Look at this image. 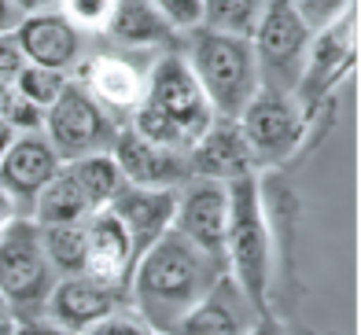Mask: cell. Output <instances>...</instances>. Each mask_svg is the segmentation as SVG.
Returning <instances> with one entry per match:
<instances>
[{"instance_id": "6da1fadb", "label": "cell", "mask_w": 361, "mask_h": 335, "mask_svg": "<svg viewBox=\"0 0 361 335\" xmlns=\"http://www.w3.org/2000/svg\"><path fill=\"white\" fill-rule=\"evenodd\" d=\"M221 273H228L221 258L170 229L137 255L126 280V306H133L159 335H166L214 288Z\"/></svg>"}, {"instance_id": "7a4b0ae2", "label": "cell", "mask_w": 361, "mask_h": 335, "mask_svg": "<svg viewBox=\"0 0 361 335\" xmlns=\"http://www.w3.org/2000/svg\"><path fill=\"white\" fill-rule=\"evenodd\" d=\"M210 118H214V107L203 96L185 56L159 52L144 78V92H140L137 111L129 114V126L144 133L147 140L185 155L192 140L210 126Z\"/></svg>"}, {"instance_id": "3957f363", "label": "cell", "mask_w": 361, "mask_h": 335, "mask_svg": "<svg viewBox=\"0 0 361 335\" xmlns=\"http://www.w3.org/2000/svg\"><path fill=\"white\" fill-rule=\"evenodd\" d=\"M225 269L251 298V306L269 313L273 288V236L258 173L228 184V225H225Z\"/></svg>"}, {"instance_id": "277c9868", "label": "cell", "mask_w": 361, "mask_h": 335, "mask_svg": "<svg viewBox=\"0 0 361 335\" xmlns=\"http://www.w3.org/2000/svg\"><path fill=\"white\" fill-rule=\"evenodd\" d=\"M180 56L192 66L203 96L210 99V107L221 118H240L247 99L262 89L251 37L195 26V30H188V41H185V52Z\"/></svg>"}, {"instance_id": "5b68a950", "label": "cell", "mask_w": 361, "mask_h": 335, "mask_svg": "<svg viewBox=\"0 0 361 335\" xmlns=\"http://www.w3.org/2000/svg\"><path fill=\"white\" fill-rule=\"evenodd\" d=\"M122 173L114 166L111 152H96L85 159H67L59 162L56 177L41 188L34 199V217L37 225H59V221H85L96 210H104L114 192L122 188Z\"/></svg>"}, {"instance_id": "8992f818", "label": "cell", "mask_w": 361, "mask_h": 335, "mask_svg": "<svg viewBox=\"0 0 361 335\" xmlns=\"http://www.w3.org/2000/svg\"><path fill=\"white\" fill-rule=\"evenodd\" d=\"M56 280L59 276L41 243V225L30 214H19L0 232V291H4L15 321L41 317Z\"/></svg>"}, {"instance_id": "52a82bcc", "label": "cell", "mask_w": 361, "mask_h": 335, "mask_svg": "<svg viewBox=\"0 0 361 335\" xmlns=\"http://www.w3.org/2000/svg\"><path fill=\"white\" fill-rule=\"evenodd\" d=\"M310 37H314V30L306 26V19L295 11L291 0H269L262 19L251 30L262 89L295 92L306 52H310Z\"/></svg>"}, {"instance_id": "ba28073f", "label": "cell", "mask_w": 361, "mask_h": 335, "mask_svg": "<svg viewBox=\"0 0 361 335\" xmlns=\"http://www.w3.org/2000/svg\"><path fill=\"white\" fill-rule=\"evenodd\" d=\"M41 133L59 152V159L67 162V159H85L96 152H107L114 133H118V122L111 118V111L96 104L92 92L81 81L71 78L67 89L44 107Z\"/></svg>"}, {"instance_id": "9c48e42d", "label": "cell", "mask_w": 361, "mask_h": 335, "mask_svg": "<svg viewBox=\"0 0 361 335\" xmlns=\"http://www.w3.org/2000/svg\"><path fill=\"white\" fill-rule=\"evenodd\" d=\"M236 122L251 144L258 170L295 159V152L306 144V133H310L306 111L295 104L291 92H276V89H258Z\"/></svg>"}, {"instance_id": "30bf717a", "label": "cell", "mask_w": 361, "mask_h": 335, "mask_svg": "<svg viewBox=\"0 0 361 335\" xmlns=\"http://www.w3.org/2000/svg\"><path fill=\"white\" fill-rule=\"evenodd\" d=\"M354 52H357V15H354V8L343 11L339 19H332L328 26L314 30L299 85L291 92L295 104L306 111V118H314V111L336 92L343 74L354 66Z\"/></svg>"}, {"instance_id": "8fae6325", "label": "cell", "mask_w": 361, "mask_h": 335, "mask_svg": "<svg viewBox=\"0 0 361 335\" xmlns=\"http://www.w3.org/2000/svg\"><path fill=\"white\" fill-rule=\"evenodd\" d=\"M225 225H228V184L207 177H185L177 184L173 232H180L207 255L225 262Z\"/></svg>"}, {"instance_id": "7c38bea8", "label": "cell", "mask_w": 361, "mask_h": 335, "mask_svg": "<svg viewBox=\"0 0 361 335\" xmlns=\"http://www.w3.org/2000/svg\"><path fill=\"white\" fill-rule=\"evenodd\" d=\"M185 162H188V177H207V181H221V184L258 173V162L251 155V144L243 137L240 122L221 118V114H214L210 126L192 140V147L185 152Z\"/></svg>"}, {"instance_id": "4fadbf2b", "label": "cell", "mask_w": 361, "mask_h": 335, "mask_svg": "<svg viewBox=\"0 0 361 335\" xmlns=\"http://www.w3.org/2000/svg\"><path fill=\"white\" fill-rule=\"evenodd\" d=\"M126 303V291L114 288V284L89 276V273H74V276H59L48 291L44 313L52 324H59L63 331L81 335L89 324H96L104 313L118 310Z\"/></svg>"}, {"instance_id": "5bb4252c", "label": "cell", "mask_w": 361, "mask_h": 335, "mask_svg": "<svg viewBox=\"0 0 361 335\" xmlns=\"http://www.w3.org/2000/svg\"><path fill=\"white\" fill-rule=\"evenodd\" d=\"M111 159L118 166L126 184H144V188H177L188 177V162L180 152H170L155 140H147L133 126H118L111 140Z\"/></svg>"}, {"instance_id": "9a60e30c", "label": "cell", "mask_w": 361, "mask_h": 335, "mask_svg": "<svg viewBox=\"0 0 361 335\" xmlns=\"http://www.w3.org/2000/svg\"><path fill=\"white\" fill-rule=\"evenodd\" d=\"M59 152L48 137L37 133H15V140L8 144L4 159H0V188H4L23 214L34 210V199L41 195V188L56 177L59 170Z\"/></svg>"}, {"instance_id": "2e32d148", "label": "cell", "mask_w": 361, "mask_h": 335, "mask_svg": "<svg viewBox=\"0 0 361 335\" xmlns=\"http://www.w3.org/2000/svg\"><path fill=\"white\" fill-rule=\"evenodd\" d=\"M258 317L262 313L251 306V298L240 291V284L228 273H221L214 288L180 317L166 335H251Z\"/></svg>"}, {"instance_id": "e0dca14e", "label": "cell", "mask_w": 361, "mask_h": 335, "mask_svg": "<svg viewBox=\"0 0 361 335\" xmlns=\"http://www.w3.org/2000/svg\"><path fill=\"white\" fill-rule=\"evenodd\" d=\"M74 71H78L74 81H81V85L92 92L96 104H100L104 111H111L114 122L126 126L129 114H133L137 104H140L147 71H140L133 59H126V56H118V52L89 56V59H81Z\"/></svg>"}, {"instance_id": "ac0fdd59", "label": "cell", "mask_w": 361, "mask_h": 335, "mask_svg": "<svg viewBox=\"0 0 361 335\" xmlns=\"http://www.w3.org/2000/svg\"><path fill=\"white\" fill-rule=\"evenodd\" d=\"M15 41H19L26 63L52 66L63 74H71L85 59V33L74 30L59 11L23 15V23L15 26Z\"/></svg>"}, {"instance_id": "d6986e66", "label": "cell", "mask_w": 361, "mask_h": 335, "mask_svg": "<svg viewBox=\"0 0 361 335\" xmlns=\"http://www.w3.org/2000/svg\"><path fill=\"white\" fill-rule=\"evenodd\" d=\"M173 203H177V188H144V184H122L107 210L122 221L133 255L152 247L162 232L173 229Z\"/></svg>"}, {"instance_id": "ffe728a7", "label": "cell", "mask_w": 361, "mask_h": 335, "mask_svg": "<svg viewBox=\"0 0 361 335\" xmlns=\"http://www.w3.org/2000/svg\"><path fill=\"white\" fill-rule=\"evenodd\" d=\"M133 262H137L133 243H129L122 221L107 207L96 210L92 217H85V273L89 276H100V280L126 291Z\"/></svg>"}, {"instance_id": "44dd1931", "label": "cell", "mask_w": 361, "mask_h": 335, "mask_svg": "<svg viewBox=\"0 0 361 335\" xmlns=\"http://www.w3.org/2000/svg\"><path fill=\"white\" fill-rule=\"evenodd\" d=\"M104 37H111L122 52H159L177 37V30L162 19L152 0H114Z\"/></svg>"}, {"instance_id": "7402d4cb", "label": "cell", "mask_w": 361, "mask_h": 335, "mask_svg": "<svg viewBox=\"0 0 361 335\" xmlns=\"http://www.w3.org/2000/svg\"><path fill=\"white\" fill-rule=\"evenodd\" d=\"M41 243H44V255L52 262L56 276L85 273V221L41 225Z\"/></svg>"}, {"instance_id": "603a6c76", "label": "cell", "mask_w": 361, "mask_h": 335, "mask_svg": "<svg viewBox=\"0 0 361 335\" xmlns=\"http://www.w3.org/2000/svg\"><path fill=\"white\" fill-rule=\"evenodd\" d=\"M266 4L269 0H203L200 26L218 30V33H236V37H251V30L262 19Z\"/></svg>"}, {"instance_id": "cb8c5ba5", "label": "cell", "mask_w": 361, "mask_h": 335, "mask_svg": "<svg viewBox=\"0 0 361 335\" xmlns=\"http://www.w3.org/2000/svg\"><path fill=\"white\" fill-rule=\"evenodd\" d=\"M67 81H71V74H63V71H52V66H37V63H26L23 71H19V78L11 81V89H15V92H23L30 104H37V107L44 111L63 89H67Z\"/></svg>"}, {"instance_id": "d4e9b609", "label": "cell", "mask_w": 361, "mask_h": 335, "mask_svg": "<svg viewBox=\"0 0 361 335\" xmlns=\"http://www.w3.org/2000/svg\"><path fill=\"white\" fill-rule=\"evenodd\" d=\"M56 11L74 30H81L85 37H92V33H104L107 30V19H111V11H114V0H59Z\"/></svg>"}, {"instance_id": "484cf974", "label": "cell", "mask_w": 361, "mask_h": 335, "mask_svg": "<svg viewBox=\"0 0 361 335\" xmlns=\"http://www.w3.org/2000/svg\"><path fill=\"white\" fill-rule=\"evenodd\" d=\"M0 118H4L15 133H37L44 126V111L37 104H30L23 92H15L11 85L0 96Z\"/></svg>"}, {"instance_id": "4316f807", "label": "cell", "mask_w": 361, "mask_h": 335, "mask_svg": "<svg viewBox=\"0 0 361 335\" xmlns=\"http://www.w3.org/2000/svg\"><path fill=\"white\" fill-rule=\"evenodd\" d=\"M81 335H159V331L147 324L133 306L122 303L118 310H111V313H104L96 324H89Z\"/></svg>"}, {"instance_id": "83f0119b", "label": "cell", "mask_w": 361, "mask_h": 335, "mask_svg": "<svg viewBox=\"0 0 361 335\" xmlns=\"http://www.w3.org/2000/svg\"><path fill=\"white\" fill-rule=\"evenodd\" d=\"M152 4L159 8V15L177 33L195 30V26H200V19H203V0H152Z\"/></svg>"}, {"instance_id": "f1b7e54d", "label": "cell", "mask_w": 361, "mask_h": 335, "mask_svg": "<svg viewBox=\"0 0 361 335\" xmlns=\"http://www.w3.org/2000/svg\"><path fill=\"white\" fill-rule=\"evenodd\" d=\"M291 4L306 19L310 30H321L332 19H339L343 11H350V0H291Z\"/></svg>"}, {"instance_id": "f546056e", "label": "cell", "mask_w": 361, "mask_h": 335, "mask_svg": "<svg viewBox=\"0 0 361 335\" xmlns=\"http://www.w3.org/2000/svg\"><path fill=\"white\" fill-rule=\"evenodd\" d=\"M23 66H26V56L19 41H15V33H0V85H11Z\"/></svg>"}, {"instance_id": "4dcf8cb0", "label": "cell", "mask_w": 361, "mask_h": 335, "mask_svg": "<svg viewBox=\"0 0 361 335\" xmlns=\"http://www.w3.org/2000/svg\"><path fill=\"white\" fill-rule=\"evenodd\" d=\"M11 335H71V331H63L59 324L48 321V317H19Z\"/></svg>"}, {"instance_id": "1f68e13d", "label": "cell", "mask_w": 361, "mask_h": 335, "mask_svg": "<svg viewBox=\"0 0 361 335\" xmlns=\"http://www.w3.org/2000/svg\"><path fill=\"white\" fill-rule=\"evenodd\" d=\"M19 23H23V11L15 8V0H0V33H15Z\"/></svg>"}, {"instance_id": "d6a6232c", "label": "cell", "mask_w": 361, "mask_h": 335, "mask_svg": "<svg viewBox=\"0 0 361 335\" xmlns=\"http://www.w3.org/2000/svg\"><path fill=\"white\" fill-rule=\"evenodd\" d=\"M23 210H19V203H15V199L4 192V188H0V232H4L11 221H15V217H19Z\"/></svg>"}, {"instance_id": "836d02e7", "label": "cell", "mask_w": 361, "mask_h": 335, "mask_svg": "<svg viewBox=\"0 0 361 335\" xmlns=\"http://www.w3.org/2000/svg\"><path fill=\"white\" fill-rule=\"evenodd\" d=\"M59 0H15V8L23 15H37V11H56Z\"/></svg>"}, {"instance_id": "e575fe53", "label": "cell", "mask_w": 361, "mask_h": 335, "mask_svg": "<svg viewBox=\"0 0 361 335\" xmlns=\"http://www.w3.org/2000/svg\"><path fill=\"white\" fill-rule=\"evenodd\" d=\"M251 335H284V331H281V324H273L269 313H266V317H258V324L251 328Z\"/></svg>"}, {"instance_id": "d590c367", "label": "cell", "mask_w": 361, "mask_h": 335, "mask_svg": "<svg viewBox=\"0 0 361 335\" xmlns=\"http://www.w3.org/2000/svg\"><path fill=\"white\" fill-rule=\"evenodd\" d=\"M15 140V129L4 122V118H0V159H4V152H8V144Z\"/></svg>"}, {"instance_id": "8d00e7d4", "label": "cell", "mask_w": 361, "mask_h": 335, "mask_svg": "<svg viewBox=\"0 0 361 335\" xmlns=\"http://www.w3.org/2000/svg\"><path fill=\"white\" fill-rule=\"evenodd\" d=\"M15 331V317H0V335H11Z\"/></svg>"}, {"instance_id": "74e56055", "label": "cell", "mask_w": 361, "mask_h": 335, "mask_svg": "<svg viewBox=\"0 0 361 335\" xmlns=\"http://www.w3.org/2000/svg\"><path fill=\"white\" fill-rule=\"evenodd\" d=\"M4 89H8V85H0V96H4Z\"/></svg>"}]
</instances>
